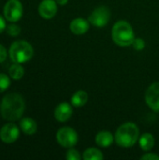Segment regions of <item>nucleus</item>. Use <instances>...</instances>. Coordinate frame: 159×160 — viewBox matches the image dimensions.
<instances>
[{"label":"nucleus","instance_id":"5701e85b","mask_svg":"<svg viewBox=\"0 0 159 160\" xmlns=\"http://www.w3.org/2000/svg\"><path fill=\"white\" fill-rule=\"evenodd\" d=\"M7 56V52L6 48L2 44H0V63L4 62L6 60Z\"/></svg>","mask_w":159,"mask_h":160},{"label":"nucleus","instance_id":"dca6fc26","mask_svg":"<svg viewBox=\"0 0 159 160\" xmlns=\"http://www.w3.org/2000/svg\"><path fill=\"white\" fill-rule=\"evenodd\" d=\"M139 143L143 151H150L155 145L154 136L150 133H144L143 135L141 136L139 140Z\"/></svg>","mask_w":159,"mask_h":160},{"label":"nucleus","instance_id":"4be33fe9","mask_svg":"<svg viewBox=\"0 0 159 160\" xmlns=\"http://www.w3.org/2000/svg\"><path fill=\"white\" fill-rule=\"evenodd\" d=\"M132 46L135 50L137 51H142L145 47V42L142 38H135L132 42Z\"/></svg>","mask_w":159,"mask_h":160},{"label":"nucleus","instance_id":"0eeeda50","mask_svg":"<svg viewBox=\"0 0 159 160\" xmlns=\"http://www.w3.org/2000/svg\"><path fill=\"white\" fill-rule=\"evenodd\" d=\"M111 19V10L106 6L97 8L89 16V22L96 27L105 26Z\"/></svg>","mask_w":159,"mask_h":160},{"label":"nucleus","instance_id":"a211bd4d","mask_svg":"<svg viewBox=\"0 0 159 160\" xmlns=\"http://www.w3.org/2000/svg\"><path fill=\"white\" fill-rule=\"evenodd\" d=\"M84 160H102L103 155L102 152L97 148H88L83 153Z\"/></svg>","mask_w":159,"mask_h":160},{"label":"nucleus","instance_id":"39448f33","mask_svg":"<svg viewBox=\"0 0 159 160\" xmlns=\"http://www.w3.org/2000/svg\"><path fill=\"white\" fill-rule=\"evenodd\" d=\"M57 142L65 148H72L78 142L77 132L69 127L61 128L56 133Z\"/></svg>","mask_w":159,"mask_h":160},{"label":"nucleus","instance_id":"6e6552de","mask_svg":"<svg viewBox=\"0 0 159 160\" xmlns=\"http://www.w3.org/2000/svg\"><path fill=\"white\" fill-rule=\"evenodd\" d=\"M145 101L151 110L159 112V82L152 83L148 87L145 93Z\"/></svg>","mask_w":159,"mask_h":160},{"label":"nucleus","instance_id":"f257e3e1","mask_svg":"<svg viewBox=\"0 0 159 160\" xmlns=\"http://www.w3.org/2000/svg\"><path fill=\"white\" fill-rule=\"evenodd\" d=\"M25 110L23 98L18 93H8L2 98L0 104V113L2 117L9 122L19 120Z\"/></svg>","mask_w":159,"mask_h":160},{"label":"nucleus","instance_id":"ddd939ff","mask_svg":"<svg viewBox=\"0 0 159 160\" xmlns=\"http://www.w3.org/2000/svg\"><path fill=\"white\" fill-rule=\"evenodd\" d=\"M114 137L113 135L107 130H102L100 132H98L96 136V143L100 146V147H109L112 144L113 141H114Z\"/></svg>","mask_w":159,"mask_h":160},{"label":"nucleus","instance_id":"2eb2a0df","mask_svg":"<svg viewBox=\"0 0 159 160\" xmlns=\"http://www.w3.org/2000/svg\"><path fill=\"white\" fill-rule=\"evenodd\" d=\"M87 101H88V94L83 90L77 91L71 98V104L77 108L84 106Z\"/></svg>","mask_w":159,"mask_h":160},{"label":"nucleus","instance_id":"9b49d317","mask_svg":"<svg viewBox=\"0 0 159 160\" xmlns=\"http://www.w3.org/2000/svg\"><path fill=\"white\" fill-rule=\"evenodd\" d=\"M73 113L72 107L67 103L62 102L60 103L54 110V117L58 122H66L67 121Z\"/></svg>","mask_w":159,"mask_h":160},{"label":"nucleus","instance_id":"393cba45","mask_svg":"<svg viewBox=\"0 0 159 160\" xmlns=\"http://www.w3.org/2000/svg\"><path fill=\"white\" fill-rule=\"evenodd\" d=\"M5 17L1 16L0 15V34L5 30V28L7 27V24H6V19H4Z\"/></svg>","mask_w":159,"mask_h":160},{"label":"nucleus","instance_id":"aec40b11","mask_svg":"<svg viewBox=\"0 0 159 160\" xmlns=\"http://www.w3.org/2000/svg\"><path fill=\"white\" fill-rule=\"evenodd\" d=\"M6 30H7V33L11 37H17L21 33V27L14 22H11L10 24H8L6 27Z\"/></svg>","mask_w":159,"mask_h":160},{"label":"nucleus","instance_id":"7ed1b4c3","mask_svg":"<svg viewBox=\"0 0 159 160\" xmlns=\"http://www.w3.org/2000/svg\"><path fill=\"white\" fill-rule=\"evenodd\" d=\"M112 38L114 43L121 47L132 45V42L135 39L133 29L130 23L126 21H119L115 22L112 29Z\"/></svg>","mask_w":159,"mask_h":160},{"label":"nucleus","instance_id":"a878e982","mask_svg":"<svg viewBox=\"0 0 159 160\" xmlns=\"http://www.w3.org/2000/svg\"><path fill=\"white\" fill-rule=\"evenodd\" d=\"M56 1V3L58 4V5H60V6H65V5H67V3L68 2V0H55Z\"/></svg>","mask_w":159,"mask_h":160},{"label":"nucleus","instance_id":"6ab92c4d","mask_svg":"<svg viewBox=\"0 0 159 160\" xmlns=\"http://www.w3.org/2000/svg\"><path fill=\"white\" fill-rule=\"evenodd\" d=\"M10 77L4 74L0 73V94L5 92L10 85Z\"/></svg>","mask_w":159,"mask_h":160},{"label":"nucleus","instance_id":"b1692460","mask_svg":"<svg viewBox=\"0 0 159 160\" xmlns=\"http://www.w3.org/2000/svg\"><path fill=\"white\" fill-rule=\"evenodd\" d=\"M141 159H144V160H159V156L157 155H156V154H150V153H148V154H146V155H144V156H142V158H141Z\"/></svg>","mask_w":159,"mask_h":160},{"label":"nucleus","instance_id":"4468645a","mask_svg":"<svg viewBox=\"0 0 159 160\" xmlns=\"http://www.w3.org/2000/svg\"><path fill=\"white\" fill-rule=\"evenodd\" d=\"M20 128L26 135H33L37 132V125L36 121L30 117H24L20 121Z\"/></svg>","mask_w":159,"mask_h":160},{"label":"nucleus","instance_id":"412c9836","mask_svg":"<svg viewBox=\"0 0 159 160\" xmlns=\"http://www.w3.org/2000/svg\"><path fill=\"white\" fill-rule=\"evenodd\" d=\"M66 158L67 160H80L82 158V157H81L80 153L77 150L73 149V147H72V148H69L67 150V155H66Z\"/></svg>","mask_w":159,"mask_h":160},{"label":"nucleus","instance_id":"9d476101","mask_svg":"<svg viewBox=\"0 0 159 160\" xmlns=\"http://www.w3.org/2000/svg\"><path fill=\"white\" fill-rule=\"evenodd\" d=\"M39 15L45 19H52L57 13V3L55 0H42L38 6Z\"/></svg>","mask_w":159,"mask_h":160},{"label":"nucleus","instance_id":"423d86ee","mask_svg":"<svg viewBox=\"0 0 159 160\" xmlns=\"http://www.w3.org/2000/svg\"><path fill=\"white\" fill-rule=\"evenodd\" d=\"M23 8L20 0H8L4 6V17L9 22H16L21 20Z\"/></svg>","mask_w":159,"mask_h":160},{"label":"nucleus","instance_id":"f03ea898","mask_svg":"<svg viewBox=\"0 0 159 160\" xmlns=\"http://www.w3.org/2000/svg\"><path fill=\"white\" fill-rule=\"evenodd\" d=\"M140 135L139 128L132 122L121 125L114 135L116 143L124 148L132 147L138 141Z\"/></svg>","mask_w":159,"mask_h":160},{"label":"nucleus","instance_id":"20e7f679","mask_svg":"<svg viewBox=\"0 0 159 160\" xmlns=\"http://www.w3.org/2000/svg\"><path fill=\"white\" fill-rule=\"evenodd\" d=\"M8 55L13 63H25L33 57L34 49L29 42L25 40H17L10 45Z\"/></svg>","mask_w":159,"mask_h":160},{"label":"nucleus","instance_id":"f8f14e48","mask_svg":"<svg viewBox=\"0 0 159 160\" xmlns=\"http://www.w3.org/2000/svg\"><path fill=\"white\" fill-rule=\"evenodd\" d=\"M70 30L75 35H83L89 30V22L82 19V18H77L74 19L70 22Z\"/></svg>","mask_w":159,"mask_h":160},{"label":"nucleus","instance_id":"f3484780","mask_svg":"<svg viewBox=\"0 0 159 160\" xmlns=\"http://www.w3.org/2000/svg\"><path fill=\"white\" fill-rule=\"evenodd\" d=\"M8 75L12 80H15V81L21 80L24 75V68L21 64L15 63L12 66H10L8 69Z\"/></svg>","mask_w":159,"mask_h":160},{"label":"nucleus","instance_id":"1a4fd4ad","mask_svg":"<svg viewBox=\"0 0 159 160\" xmlns=\"http://www.w3.org/2000/svg\"><path fill=\"white\" fill-rule=\"evenodd\" d=\"M20 135V129L14 123L6 124L0 130V140L5 143H13Z\"/></svg>","mask_w":159,"mask_h":160}]
</instances>
